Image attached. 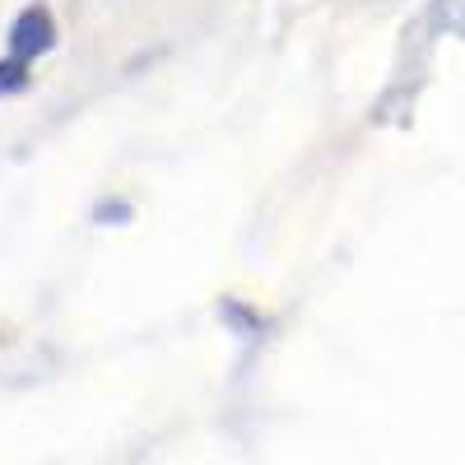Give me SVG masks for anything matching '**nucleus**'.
Here are the masks:
<instances>
[{
	"instance_id": "f257e3e1",
	"label": "nucleus",
	"mask_w": 465,
	"mask_h": 465,
	"mask_svg": "<svg viewBox=\"0 0 465 465\" xmlns=\"http://www.w3.org/2000/svg\"><path fill=\"white\" fill-rule=\"evenodd\" d=\"M56 47V19L47 5H28L15 24H10V61L15 65H33L37 56H47Z\"/></svg>"
}]
</instances>
